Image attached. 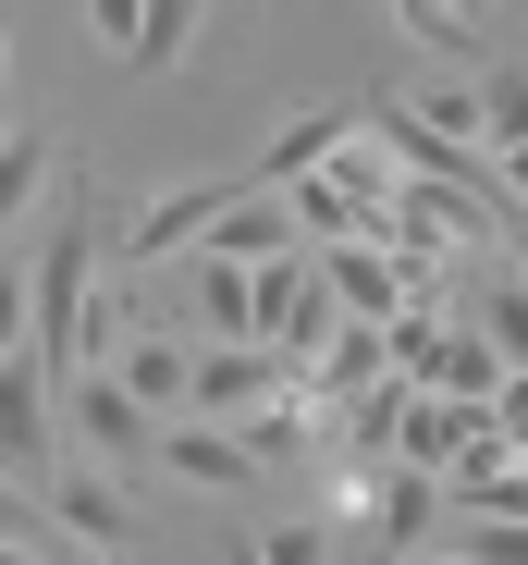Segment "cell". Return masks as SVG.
Wrapping results in <instances>:
<instances>
[{"label": "cell", "instance_id": "1", "mask_svg": "<svg viewBox=\"0 0 528 565\" xmlns=\"http://www.w3.org/2000/svg\"><path fill=\"white\" fill-rule=\"evenodd\" d=\"M62 443L99 455V467H136V455H160V406L123 382V369H74L62 382Z\"/></svg>", "mask_w": 528, "mask_h": 565}, {"label": "cell", "instance_id": "2", "mask_svg": "<svg viewBox=\"0 0 528 565\" xmlns=\"http://www.w3.org/2000/svg\"><path fill=\"white\" fill-rule=\"evenodd\" d=\"M344 332V296H332V282H320V258L295 246V258H271V270H258V344H283L295 369L320 356Z\"/></svg>", "mask_w": 528, "mask_h": 565}, {"label": "cell", "instance_id": "3", "mask_svg": "<svg viewBox=\"0 0 528 565\" xmlns=\"http://www.w3.org/2000/svg\"><path fill=\"white\" fill-rule=\"evenodd\" d=\"M246 184V172H234ZM234 184H160V198L111 234V270H160V258H185V246H209V222H222V198Z\"/></svg>", "mask_w": 528, "mask_h": 565}, {"label": "cell", "instance_id": "4", "mask_svg": "<svg viewBox=\"0 0 528 565\" xmlns=\"http://www.w3.org/2000/svg\"><path fill=\"white\" fill-rule=\"evenodd\" d=\"M50 529H62V541H86V553H123V529H136V504H123V467H99V455H62V467H50Z\"/></svg>", "mask_w": 528, "mask_h": 565}, {"label": "cell", "instance_id": "5", "mask_svg": "<svg viewBox=\"0 0 528 565\" xmlns=\"http://www.w3.org/2000/svg\"><path fill=\"white\" fill-rule=\"evenodd\" d=\"M160 467H172L185 492H258V480H271L234 418H160Z\"/></svg>", "mask_w": 528, "mask_h": 565}, {"label": "cell", "instance_id": "6", "mask_svg": "<svg viewBox=\"0 0 528 565\" xmlns=\"http://www.w3.org/2000/svg\"><path fill=\"white\" fill-rule=\"evenodd\" d=\"M283 382H295L283 344H197V394H185V418H246V406H271Z\"/></svg>", "mask_w": 528, "mask_h": 565}, {"label": "cell", "instance_id": "7", "mask_svg": "<svg viewBox=\"0 0 528 565\" xmlns=\"http://www.w3.org/2000/svg\"><path fill=\"white\" fill-rule=\"evenodd\" d=\"M357 124H369V99H308V111H283V124H271V148L246 160V184H295V172H320Z\"/></svg>", "mask_w": 528, "mask_h": 565}, {"label": "cell", "instance_id": "8", "mask_svg": "<svg viewBox=\"0 0 528 565\" xmlns=\"http://www.w3.org/2000/svg\"><path fill=\"white\" fill-rule=\"evenodd\" d=\"M308 258H320V282L344 296V320H406V258H394V246L332 234V246H308Z\"/></svg>", "mask_w": 528, "mask_h": 565}, {"label": "cell", "instance_id": "9", "mask_svg": "<svg viewBox=\"0 0 528 565\" xmlns=\"http://www.w3.org/2000/svg\"><path fill=\"white\" fill-rule=\"evenodd\" d=\"M443 467H418V455H381V492H369V529L394 541V553H430L443 541Z\"/></svg>", "mask_w": 528, "mask_h": 565}, {"label": "cell", "instance_id": "10", "mask_svg": "<svg viewBox=\"0 0 528 565\" xmlns=\"http://www.w3.org/2000/svg\"><path fill=\"white\" fill-rule=\"evenodd\" d=\"M295 382H308V406H357L369 382H394V320H344Z\"/></svg>", "mask_w": 528, "mask_h": 565}, {"label": "cell", "instance_id": "11", "mask_svg": "<svg viewBox=\"0 0 528 565\" xmlns=\"http://www.w3.org/2000/svg\"><path fill=\"white\" fill-rule=\"evenodd\" d=\"M111 369H123V382H136V394H148L160 418H185V394H197V344H185V332H172V320H136Z\"/></svg>", "mask_w": 528, "mask_h": 565}, {"label": "cell", "instance_id": "12", "mask_svg": "<svg viewBox=\"0 0 528 565\" xmlns=\"http://www.w3.org/2000/svg\"><path fill=\"white\" fill-rule=\"evenodd\" d=\"M197 344H258V270L246 258H222V246H197Z\"/></svg>", "mask_w": 528, "mask_h": 565}, {"label": "cell", "instance_id": "13", "mask_svg": "<svg viewBox=\"0 0 528 565\" xmlns=\"http://www.w3.org/2000/svg\"><path fill=\"white\" fill-rule=\"evenodd\" d=\"M50 184H62V148L50 136H0V222L50 210Z\"/></svg>", "mask_w": 528, "mask_h": 565}, {"label": "cell", "instance_id": "14", "mask_svg": "<svg viewBox=\"0 0 528 565\" xmlns=\"http://www.w3.org/2000/svg\"><path fill=\"white\" fill-rule=\"evenodd\" d=\"M197 25H209V0H148V25H136V74H172V62H185L197 50Z\"/></svg>", "mask_w": 528, "mask_h": 565}, {"label": "cell", "instance_id": "15", "mask_svg": "<svg viewBox=\"0 0 528 565\" xmlns=\"http://www.w3.org/2000/svg\"><path fill=\"white\" fill-rule=\"evenodd\" d=\"M479 111H492V160H504V148L528 136V74H516V62H492V74H479Z\"/></svg>", "mask_w": 528, "mask_h": 565}, {"label": "cell", "instance_id": "16", "mask_svg": "<svg viewBox=\"0 0 528 565\" xmlns=\"http://www.w3.org/2000/svg\"><path fill=\"white\" fill-rule=\"evenodd\" d=\"M258 553H271V565H332V516H283V529H258Z\"/></svg>", "mask_w": 528, "mask_h": 565}, {"label": "cell", "instance_id": "17", "mask_svg": "<svg viewBox=\"0 0 528 565\" xmlns=\"http://www.w3.org/2000/svg\"><path fill=\"white\" fill-rule=\"evenodd\" d=\"M37 332V296H25V246H0V356Z\"/></svg>", "mask_w": 528, "mask_h": 565}, {"label": "cell", "instance_id": "18", "mask_svg": "<svg viewBox=\"0 0 528 565\" xmlns=\"http://www.w3.org/2000/svg\"><path fill=\"white\" fill-rule=\"evenodd\" d=\"M467 565H528V516H492V529H467Z\"/></svg>", "mask_w": 528, "mask_h": 565}, {"label": "cell", "instance_id": "19", "mask_svg": "<svg viewBox=\"0 0 528 565\" xmlns=\"http://www.w3.org/2000/svg\"><path fill=\"white\" fill-rule=\"evenodd\" d=\"M136 25H148V0H86V38L99 50H136Z\"/></svg>", "mask_w": 528, "mask_h": 565}, {"label": "cell", "instance_id": "20", "mask_svg": "<svg viewBox=\"0 0 528 565\" xmlns=\"http://www.w3.org/2000/svg\"><path fill=\"white\" fill-rule=\"evenodd\" d=\"M504 198H516V210H528V136H516V148H504Z\"/></svg>", "mask_w": 528, "mask_h": 565}, {"label": "cell", "instance_id": "21", "mask_svg": "<svg viewBox=\"0 0 528 565\" xmlns=\"http://www.w3.org/2000/svg\"><path fill=\"white\" fill-rule=\"evenodd\" d=\"M504 258H516V270H528V210H504Z\"/></svg>", "mask_w": 528, "mask_h": 565}, {"label": "cell", "instance_id": "22", "mask_svg": "<svg viewBox=\"0 0 528 565\" xmlns=\"http://www.w3.org/2000/svg\"><path fill=\"white\" fill-rule=\"evenodd\" d=\"M394 565H467V541H455V553H443V541H430V553H394Z\"/></svg>", "mask_w": 528, "mask_h": 565}, {"label": "cell", "instance_id": "23", "mask_svg": "<svg viewBox=\"0 0 528 565\" xmlns=\"http://www.w3.org/2000/svg\"><path fill=\"white\" fill-rule=\"evenodd\" d=\"M222 565H271V553H258V529H246V541H222Z\"/></svg>", "mask_w": 528, "mask_h": 565}, {"label": "cell", "instance_id": "24", "mask_svg": "<svg viewBox=\"0 0 528 565\" xmlns=\"http://www.w3.org/2000/svg\"><path fill=\"white\" fill-rule=\"evenodd\" d=\"M0 74H13V25H0Z\"/></svg>", "mask_w": 528, "mask_h": 565}, {"label": "cell", "instance_id": "25", "mask_svg": "<svg viewBox=\"0 0 528 565\" xmlns=\"http://www.w3.org/2000/svg\"><path fill=\"white\" fill-rule=\"evenodd\" d=\"M455 13H492V0H455Z\"/></svg>", "mask_w": 528, "mask_h": 565}, {"label": "cell", "instance_id": "26", "mask_svg": "<svg viewBox=\"0 0 528 565\" xmlns=\"http://www.w3.org/2000/svg\"><path fill=\"white\" fill-rule=\"evenodd\" d=\"M99 565H123V553H99Z\"/></svg>", "mask_w": 528, "mask_h": 565}]
</instances>
